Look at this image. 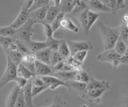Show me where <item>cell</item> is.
I'll return each instance as SVG.
<instances>
[{
	"mask_svg": "<svg viewBox=\"0 0 128 107\" xmlns=\"http://www.w3.org/2000/svg\"><path fill=\"white\" fill-rule=\"evenodd\" d=\"M34 70L35 75L39 77L48 76V75H51L52 73H53V70H52L50 66L44 64V63L38 60L34 63Z\"/></svg>",
	"mask_w": 128,
	"mask_h": 107,
	"instance_id": "ba28073f",
	"label": "cell"
},
{
	"mask_svg": "<svg viewBox=\"0 0 128 107\" xmlns=\"http://www.w3.org/2000/svg\"><path fill=\"white\" fill-rule=\"evenodd\" d=\"M46 107H54V104L51 105V106H46Z\"/></svg>",
	"mask_w": 128,
	"mask_h": 107,
	"instance_id": "c3c4849f",
	"label": "cell"
},
{
	"mask_svg": "<svg viewBox=\"0 0 128 107\" xmlns=\"http://www.w3.org/2000/svg\"><path fill=\"white\" fill-rule=\"evenodd\" d=\"M6 58H9L10 60L15 63L16 65L18 66L20 63H22V60L23 58V54H21L18 51H5Z\"/></svg>",
	"mask_w": 128,
	"mask_h": 107,
	"instance_id": "603a6c76",
	"label": "cell"
},
{
	"mask_svg": "<svg viewBox=\"0 0 128 107\" xmlns=\"http://www.w3.org/2000/svg\"><path fill=\"white\" fill-rule=\"evenodd\" d=\"M126 6V2L123 1V0H117L116 1V11L120 9L125 8Z\"/></svg>",
	"mask_w": 128,
	"mask_h": 107,
	"instance_id": "7bdbcfd3",
	"label": "cell"
},
{
	"mask_svg": "<svg viewBox=\"0 0 128 107\" xmlns=\"http://www.w3.org/2000/svg\"><path fill=\"white\" fill-rule=\"evenodd\" d=\"M87 8H89L88 7V5L86 3H85L83 1H78L77 0V3H76V6L74 7V9L72 11V14H74L75 16H78V15L83 11L84 10H86Z\"/></svg>",
	"mask_w": 128,
	"mask_h": 107,
	"instance_id": "f546056e",
	"label": "cell"
},
{
	"mask_svg": "<svg viewBox=\"0 0 128 107\" xmlns=\"http://www.w3.org/2000/svg\"><path fill=\"white\" fill-rule=\"evenodd\" d=\"M29 80H26V79L23 78H20V77H17L15 79V82L17 84V86L18 88H20L21 90H22L24 87L26 86V85L27 84V82Z\"/></svg>",
	"mask_w": 128,
	"mask_h": 107,
	"instance_id": "ab89813d",
	"label": "cell"
},
{
	"mask_svg": "<svg viewBox=\"0 0 128 107\" xmlns=\"http://www.w3.org/2000/svg\"><path fill=\"white\" fill-rule=\"evenodd\" d=\"M7 58V64L6 70L4 71L2 76L0 78V89L3 87L7 83H9L12 81H15L17 75V68L18 66L12 62L9 58Z\"/></svg>",
	"mask_w": 128,
	"mask_h": 107,
	"instance_id": "3957f363",
	"label": "cell"
},
{
	"mask_svg": "<svg viewBox=\"0 0 128 107\" xmlns=\"http://www.w3.org/2000/svg\"><path fill=\"white\" fill-rule=\"evenodd\" d=\"M50 2V1H46V0H37V1H34V3L32 4L29 12L31 13L36 10L42 8V7L49 6Z\"/></svg>",
	"mask_w": 128,
	"mask_h": 107,
	"instance_id": "83f0119b",
	"label": "cell"
},
{
	"mask_svg": "<svg viewBox=\"0 0 128 107\" xmlns=\"http://www.w3.org/2000/svg\"><path fill=\"white\" fill-rule=\"evenodd\" d=\"M122 22H128V13H125L122 14Z\"/></svg>",
	"mask_w": 128,
	"mask_h": 107,
	"instance_id": "f6af8a7d",
	"label": "cell"
},
{
	"mask_svg": "<svg viewBox=\"0 0 128 107\" xmlns=\"http://www.w3.org/2000/svg\"><path fill=\"white\" fill-rule=\"evenodd\" d=\"M107 90L106 89H99V90H89L86 91V95L89 98V99H92V100H99L101 97L104 94Z\"/></svg>",
	"mask_w": 128,
	"mask_h": 107,
	"instance_id": "d4e9b609",
	"label": "cell"
},
{
	"mask_svg": "<svg viewBox=\"0 0 128 107\" xmlns=\"http://www.w3.org/2000/svg\"><path fill=\"white\" fill-rule=\"evenodd\" d=\"M110 85L107 81L105 80H97L94 78H90V82L86 84V91L99 90V89H110Z\"/></svg>",
	"mask_w": 128,
	"mask_h": 107,
	"instance_id": "9c48e42d",
	"label": "cell"
},
{
	"mask_svg": "<svg viewBox=\"0 0 128 107\" xmlns=\"http://www.w3.org/2000/svg\"><path fill=\"white\" fill-rule=\"evenodd\" d=\"M63 60L64 59L62 58V57L60 55V54L58 52V51H53V52H52V55H51V58H50V66L53 67Z\"/></svg>",
	"mask_w": 128,
	"mask_h": 107,
	"instance_id": "836d02e7",
	"label": "cell"
},
{
	"mask_svg": "<svg viewBox=\"0 0 128 107\" xmlns=\"http://www.w3.org/2000/svg\"><path fill=\"white\" fill-rule=\"evenodd\" d=\"M100 17V14L98 12H94L89 9L87 12V16H86V20H87V32L89 33L90 28L94 23L97 22V20Z\"/></svg>",
	"mask_w": 128,
	"mask_h": 107,
	"instance_id": "44dd1931",
	"label": "cell"
},
{
	"mask_svg": "<svg viewBox=\"0 0 128 107\" xmlns=\"http://www.w3.org/2000/svg\"><path fill=\"white\" fill-rule=\"evenodd\" d=\"M60 27L62 29L72 31V32H74V33H78L79 31L78 27L74 24V22L72 21L70 18H64L61 21Z\"/></svg>",
	"mask_w": 128,
	"mask_h": 107,
	"instance_id": "ffe728a7",
	"label": "cell"
},
{
	"mask_svg": "<svg viewBox=\"0 0 128 107\" xmlns=\"http://www.w3.org/2000/svg\"><path fill=\"white\" fill-rule=\"evenodd\" d=\"M14 107H26V103H25V100H24L22 90H20L18 98L17 99V102H16V103H15Z\"/></svg>",
	"mask_w": 128,
	"mask_h": 107,
	"instance_id": "f35d334b",
	"label": "cell"
},
{
	"mask_svg": "<svg viewBox=\"0 0 128 107\" xmlns=\"http://www.w3.org/2000/svg\"><path fill=\"white\" fill-rule=\"evenodd\" d=\"M30 18V13L28 10L21 9L18 16L16 17L14 21L10 25V27H12L15 30H18L20 27H22L24 24H26V22L29 20Z\"/></svg>",
	"mask_w": 128,
	"mask_h": 107,
	"instance_id": "8992f818",
	"label": "cell"
},
{
	"mask_svg": "<svg viewBox=\"0 0 128 107\" xmlns=\"http://www.w3.org/2000/svg\"><path fill=\"white\" fill-rule=\"evenodd\" d=\"M88 7L94 12H106L111 13V10L108 6H106L102 1L99 0H90L88 2Z\"/></svg>",
	"mask_w": 128,
	"mask_h": 107,
	"instance_id": "30bf717a",
	"label": "cell"
},
{
	"mask_svg": "<svg viewBox=\"0 0 128 107\" xmlns=\"http://www.w3.org/2000/svg\"><path fill=\"white\" fill-rule=\"evenodd\" d=\"M122 56L116 53V51L112 49L109 50H104L97 56V60L102 62H110L114 67H118L119 64V59Z\"/></svg>",
	"mask_w": 128,
	"mask_h": 107,
	"instance_id": "277c9868",
	"label": "cell"
},
{
	"mask_svg": "<svg viewBox=\"0 0 128 107\" xmlns=\"http://www.w3.org/2000/svg\"><path fill=\"white\" fill-rule=\"evenodd\" d=\"M126 46H127V48H128V38H127V39L126 40Z\"/></svg>",
	"mask_w": 128,
	"mask_h": 107,
	"instance_id": "7dc6e473",
	"label": "cell"
},
{
	"mask_svg": "<svg viewBox=\"0 0 128 107\" xmlns=\"http://www.w3.org/2000/svg\"><path fill=\"white\" fill-rule=\"evenodd\" d=\"M16 30L12 27L9 26H2L0 27V37H9L14 38L15 35Z\"/></svg>",
	"mask_w": 128,
	"mask_h": 107,
	"instance_id": "4316f807",
	"label": "cell"
},
{
	"mask_svg": "<svg viewBox=\"0 0 128 107\" xmlns=\"http://www.w3.org/2000/svg\"><path fill=\"white\" fill-rule=\"evenodd\" d=\"M42 81L44 82V83L49 86V88L51 90H55L57 89L59 86H65L67 87L66 82H63L62 80H60L58 78L52 76V75H48V76H43L41 77Z\"/></svg>",
	"mask_w": 128,
	"mask_h": 107,
	"instance_id": "52a82bcc",
	"label": "cell"
},
{
	"mask_svg": "<svg viewBox=\"0 0 128 107\" xmlns=\"http://www.w3.org/2000/svg\"><path fill=\"white\" fill-rule=\"evenodd\" d=\"M60 13H61V11H60L59 6L50 4L49 7H48L47 12H46L45 22L49 23V24H51L55 19V18L57 17Z\"/></svg>",
	"mask_w": 128,
	"mask_h": 107,
	"instance_id": "2e32d148",
	"label": "cell"
},
{
	"mask_svg": "<svg viewBox=\"0 0 128 107\" xmlns=\"http://www.w3.org/2000/svg\"><path fill=\"white\" fill-rule=\"evenodd\" d=\"M126 54H128V48L126 49Z\"/></svg>",
	"mask_w": 128,
	"mask_h": 107,
	"instance_id": "681fc988",
	"label": "cell"
},
{
	"mask_svg": "<svg viewBox=\"0 0 128 107\" xmlns=\"http://www.w3.org/2000/svg\"><path fill=\"white\" fill-rule=\"evenodd\" d=\"M58 52L60 54V55L62 57V58L64 60H66V59L71 56L70 54V50L69 46L67 45V42L65 40H62L61 43L58 46Z\"/></svg>",
	"mask_w": 128,
	"mask_h": 107,
	"instance_id": "7402d4cb",
	"label": "cell"
},
{
	"mask_svg": "<svg viewBox=\"0 0 128 107\" xmlns=\"http://www.w3.org/2000/svg\"><path fill=\"white\" fill-rule=\"evenodd\" d=\"M67 45L69 46L70 50L71 56H74V54L84 50H90L94 48L93 44L89 41H82V42H76V41H66Z\"/></svg>",
	"mask_w": 128,
	"mask_h": 107,
	"instance_id": "5b68a950",
	"label": "cell"
},
{
	"mask_svg": "<svg viewBox=\"0 0 128 107\" xmlns=\"http://www.w3.org/2000/svg\"><path fill=\"white\" fill-rule=\"evenodd\" d=\"M20 90H21V89L18 88L17 86H14V88L12 89V90L10 91V93L9 94V95H8V97H7L6 107H14L15 103L17 102V99L18 98Z\"/></svg>",
	"mask_w": 128,
	"mask_h": 107,
	"instance_id": "ac0fdd59",
	"label": "cell"
},
{
	"mask_svg": "<svg viewBox=\"0 0 128 107\" xmlns=\"http://www.w3.org/2000/svg\"><path fill=\"white\" fill-rule=\"evenodd\" d=\"M36 61H37V59L35 57V54L29 52L28 54L23 55L22 63L23 64H34Z\"/></svg>",
	"mask_w": 128,
	"mask_h": 107,
	"instance_id": "d6a6232c",
	"label": "cell"
},
{
	"mask_svg": "<svg viewBox=\"0 0 128 107\" xmlns=\"http://www.w3.org/2000/svg\"><path fill=\"white\" fill-rule=\"evenodd\" d=\"M78 71L72 70V71H60V72H53L52 73V76L58 78L60 80L63 82H70V81H74V78L76 73Z\"/></svg>",
	"mask_w": 128,
	"mask_h": 107,
	"instance_id": "5bb4252c",
	"label": "cell"
},
{
	"mask_svg": "<svg viewBox=\"0 0 128 107\" xmlns=\"http://www.w3.org/2000/svg\"><path fill=\"white\" fill-rule=\"evenodd\" d=\"M66 62L70 66H71L72 68H73V70H75V71H81V70H82V63H80L77 60H75V59L72 56L68 58L66 60Z\"/></svg>",
	"mask_w": 128,
	"mask_h": 107,
	"instance_id": "4dcf8cb0",
	"label": "cell"
},
{
	"mask_svg": "<svg viewBox=\"0 0 128 107\" xmlns=\"http://www.w3.org/2000/svg\"><path fill=\"white\" fill-rule=\"evenodd\" d=\"M48 88H49V86H32V96H33V98Z\"/></svg>",
	"mask_w": 128,
	"mask_h": 107,
	"instance_id": "74e56055",
	"label": "cell"
},
{
	"mask_svg": "<svg viewBox=\"0 0 128 107\" xmlns=\"http://www.w3.org/2000/svg\"><path fill=\"white\" fill-rule=\"evenodd\" d=\"M119 64H128V54H126L120 58Z\"/></svg>",
	"mask_w": 128,
	"mask_h": 107,
	"instance_id": "ee69618b",
	"label": "cell"
},
{
	"mask_svg": "<svg viewBox=\"0 0 128 107\" xmlns=\"http://www.w3.org/2000/svg\"><path fill=\"white\" fill-rule=\"evenodd\" d=\"M87 54H88V51L86 50H84V51H80V52L77 53L76 54H74V56H72L73 57L75 60H77L78 62L80 63H82V62L85 61V59L87 56Z\"/></svg>",
	"mask_w": 128,
	"mask_h": 107,
	"instance_id": "8d00e7d4",
	"label": "cell"
},
{
	"mask_svg": "<svg viewBox=\"0 0 128 107\" xmlns=\"http://www.w3.org/2000/svg\"><path fill=\"white\" fill-rule=\"evenodd\" d=\"M33 3H34V0H24V1H22L21 2H20V5H21V9H23V10H26L29 11Z\"/></svg>",
	"mask_w": 128,
	"mask_h": 107,
	"instance_id": "b9f144b4",
	"label": "cell"
},
{
	"mask_svg": "<svg viewBox=\"0 0 128 107\" xmlns=\"http://www.w3.org/2000/svg\"><path fill=\"white\" fill-rule=\"evenodd\" d=\"M40 24H42L43 26L44 32H45V35H46V39H50L51 38H53L54 31H53V30H52V27H51L50 24L46 22L45 21L41 22Z\"/></svg>",
	"mask_w": 128,
	"mask_h": 107,
	"instance_id": "d590c367",
	"label": "cell"
},
{
	"mask_svg": "<svg viewBox=\"0 0 128 107\" xmlns=\"http://www.w3.org/2000/svg\"><path fill=\"white\" fill-rule=\"evenodd\" d=\"M35 22L32 19L29 18L26 24H24L22 27L16 30L14 38L22 44L27 46L32 42L31 37L33 35V26Z\"/></svg>",
	"mask_w": 128,
	"mask_h": 107,
	"instance_id": "7a4b0ae2",
	"label": "cell"
},
{
	"mask_svg": "<svg viewBox=\"0 0 128 107\" xmlns=\"http://www.w3.org/2000/svg\"><path fill=\"white\" fill-rule=\"evenodd\" d=\"M74 81L87 84V83L90 82V77L86 71L81 70V71H78V72L76 73L74 78Z\"/></svg>",
	"mask_w": 128,
	"mask_h": 107,
	"instance_id": "484cf974",
	"label": "cell"
},
{
	"mask_svg": "<svg viewBox=\"0 0 128 107\" xmlns=\"http://www.w3.org/2000/svg\"><path fill=\"white\" fill-rule=\"evenodd\" d=\"M82 107H88L87 106H86V105H83V106Z\"/></svg>",
	"mask_w": 128,
	"mask_h": 107,
	"instance_id": "f907efd6",
	"label": "cell"
},
{
	"mask_svg": "<svg viewBox=\"0 0 128 107\" xmlns=\"http://www.w3.org/2000/svg\"><path fill=\"white\" fill-rule=\"evenodd\" d=\"M23 97L26 103V107H33V96H32V83L29 80L26 86L22 89Z\"/></svg>",
	"mask_w": 128,
	"mask_h": 107,
	"instance_id": "4fadbf2b",
	"label": "cell"
},
{
	"mask_svg": "<svg viewBox=\"0 0 128 107\" xmlns=\"http://www.w3.org/2000/svg\"><path fill=\"white\" fill-rule=\"evenodd\" d=\"M52 51L50 48H46L38 52L35 53V57L38 61L41 62L44 64H46L48 66H50V58L52 55Z\"/></svg>",
	"mask_w": 128,
	"mask_h": 107,
	"instance_id": "7c38bea8",
	"label": "cell"
},
{
	"mask_svg": "<svg viewBox=\"0 0 128 107\" xmlns=\"http://www.w3.org/2000/svg\"><path fill=\"white\" fill-rule=\"evenodd\" d=\"M77 3V0H62L60 1L59 9L61 13H71Z\"/></svg>",
	"mask_w": 128,
	"mask_h": 107,
	"instance_id": "9a60e30c",
	"label": "cell"
},
{
	"mask_svg": "<svg viewBox=\"0 0 128 107\" xmlns=\"http://www.w3.org/2000/svg\"><path fill=\"white\" fill-rule=\"evenodd\" d=\"M66 85H67V87L72 86L79 91L86 93V83L74 82V81H70V82H66Z\"/></svg>",
	"mask_w": 128,
	"mask_h": 107,
	"instance_id": "f1b7e54d",
	"label": "cell"
},
{
	"mask_svg": "<svg viewBox=\"0 0 128 107\" xmlns=\"http://www.w3.org/2000/svg\"><path fill=\"white\" fill-rule=\"evenodd\" d=\"M31 83H32V86H46L44 82L42 81V79L41 77L39 76H35L33 79H31Z\"/></svg>",
	"mask_w": 128,
	"mask_h": 107,
	"instance_id": "60d3db41",
	"label": "cell"
},
{
	"mask_svg": "<svg viewBox=\"0 0 128 107\" xmlns=\"http://www.w3.org/2000/svg\"><path fill=\"white\" fill-rule=\"evenodd\" d=\"M65 14L63 13H60L57 17L55 18V19L53 21V22L51 23L50 26L52 27V30H53V31L54 32V31H56L58 29L60 28V23H61V21L62 20V19L65 18Z\"/></svg>",
	"mask_w": 128,
	"mask_h": 107,
	"instance_id": "e575fe53",
	"label": "cell"
},
{
	"mask_svg": "<svg viewBox=\"0 0 128 107\" xmlns=\"http://www.w3.org/2000/svg\"><path fill=\"white\" fill-rule=\"evenodd\" d=\"M98 26L102 37L104 50L114 49L115 43L119 38L120 27L112 28L104 24L102 22H99L98 23Z\"/></svg>",
	"mask_w": 128,
	"mask_h": 107,
	"instance_id": "6da1fadb",
	"label": "cell"
},
{
	"mask_svg": "<svg viewBox=\"0 0 128 107\" xmlns=\"http://www.w3.org/2000/svg\"><path fill=\"white\" fill-rule=\"evenodd\" d=\"M28 50L32 53H37L38 51L48 48V44L46 41L45 42H38V41H32L27 46Z\"/></svg>",
	"mask_w": 128,
	"mask_h": 107,
	"instance_id": "d6986e66",
	"label": "cell"
},
{
	"mask_svg": "<svg viewBox=\"0 0 128 107\" xmlns=\"http://www.w3.org/2000/svg\"><path fill=\"white\" fill-rule=\"evenodd\" d=\"M17 75H18V77L23 78L26 79V80H31V79H33L36 76L34 74H33L31 71L28 70L22 63H20V64L18 66Z\"/></svg>",
	"mask_w": 128,
	"mask_h": 107,
	"instance_id": "e0dca14e",
	"label": "cell"
},
{
	"mask_svg": "<svg viewBox=\"0 0 128 107\" xmlns=\"http://www.w3.org/2000/svg\"><path fill=\"white\" fill-rule=\"evenodd\" d=\"M126 49L127 46L126 44V42L121 38H118V41L116 42L114 47V50L116 51V53L119 54L120 56H123V55H125L126 52Z\"/></svg>",
	"mask_w": 128,
	"mask_h": 107,
	"instance_id": "cb8c5ba5",
	"label": "cell"
},
{
	"mask_svg": "<svg viewBox=\"0 0 128 107\" xmlns=\"http://www.w3.org/2000/svg\"><path fill=\"white\" fill-rule=\"evenodd\" d=\"M54 107H62V106L59 104H54Z\"/></svg>",
	"mask_w": 128,
	"mask_h": 107,
	"instance_id": "bcb514c9",
	"label": "cell"
},
{
	"mask_svg": "<svg viewBox=\"0 0 128 107\" xmlns=\"http://www.w3.org/2000/svg\"><path fill=\"white\" fill-rule=\"evenodd\" d=\"M49 6L42 7V8L38 9L33 11V12L30 13V18L32 19L35 23H41L44 22L46 19V15Z\"/></svg>",
	"mask_w": 128,
	"mask_h": 107,
	"instance_id": "8fae6325",
	"label": "cell"
},
{
	"mask_svg": "<svg viewBox=\"0 0 128 107\" xmlns=\"http://www.w3.org/2000/svg\"><path fill=\"white\" fill-rule=\"evenodd\" d=\"M46 42L48 44V48H50L52 51H58V46L61 43L62 40L56 39L54 38H51L50 39H46Z\"/></svg>",
	"mask_w": 128,
	"mask_h": 107,
	"instance_id": "1f68e13d",
	"label": "cell"
}]
</instances>
